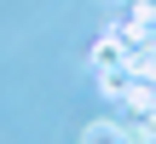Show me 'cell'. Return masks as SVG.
<instances>
[{"label": "cell", "instance_id": "obj_4", "mask_svg": "<svg viewBox=\"0 0 156 144\" xmlns=\"http://www.w3.org/2000/svg\"><path fill=\"white\" fill-rule=\"evenodd\" d=\"M127 81H133L127 69H98V92H104L110 104H122V92H127Z\"/></svg>", "mask_w": 156, "mask_h": 144}, {"label": "cell", "instance_id": "obj_2", "mask_svg": "<svg viewBox=\"0 0 156 144\" xmlns=\"http://www.w3.org/2000/svg\"><path fill=\"white\" fill-rule=\"evenodd\" d=\"M81 144H133V133H127V121H93Z\"/></svg>", "mask_w": 156, "mask_h": 144}, {"label": "cell", "instance_id": "obj_3", "mask_svg": "<svg viewBox=\"0 0 156 144\" xmlns=\"http://www.w3.org/2000/svg\"><path fill=\"white\" fill-rule=\"evenodd\" d=\"M127 75L156 87V40H151V46H133V58H127Z\"/></svg>", "mask_w": 156, "mask_h": 144}, {"label": "cell", "instance_id": "obj_1", "mask_svg": "<svg viewBox=\"0 0 156 144\" xmlns=\"http://www.w3.org/2000/svg\"><path fill=\"white\" fill-rule=\"evenodd\" d=\"M127 58H133V40H127V35H122L116 23H110V29H104V35L93 40V52H87L93 75H98V69H127Z\"/></svg>", "mask_w": 156, "mask_h": 144}]
</instances>
